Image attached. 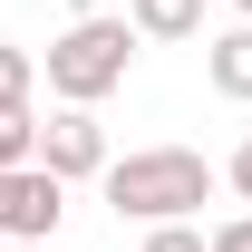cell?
<instances>
[{
  "mask_svg": "<svg viewBox=\"0 0 252 252\" xmlns=\"http://www.w3.org/2000/svg\"><path fill=\"white\" fill-rule=\"evenodd\" d=\"M136 252H204V223H146V243H136Z\"/></svg>",
  "mask_w": 252,
  "mask_h": 252,
  "instance_id": "8",
  "label": "cell"
},
{
  "mask_svg": "<svg viewBox=\"0 0 252 252\" xmlns=\"http://www.w3.org/2000/svg\"><path fill=\"white\" fill-rule=\"evenodd\" d=\"M223 185H233V194H243V204H252V136H243V146H233V165H223Z\"/></svg>",
  "mask_w": 252,
  "mask_h": 252,
  "instance_id": "11",
  "label": "cell"
},
{
  "mask_svg": "<svg viewBox=\"0 0 252 252\" xmlns=\"http://www.w3.org/2000/svg\"><path fill=\"white\" fill-rule=\"evenodd\" d=\"M39 88V59L30 49H10V39H0V97H30Z\"/></svg>",
  "mask_w": 252,
  "mask_h": 252,
  "instance_id": "9",
  "label": "cell"
},
{
  "mask_svg": "<svg viewBox=\"0 0 252 252\" xmlns=\"http://www.w3.org/2000/svg\"><path fill=\"white\" fill-rule=\"evenodd\" d=\"M10 252H59V243H10Z\"/></svg>",
  "mask_w": 252,
  "mask_h": 252,
  "instance_id": "12",
  "label": "cell"
},
{
  "mask_svg": "<svg viewBox=\"0 0 252 252\" xmlns=\"http://www.w3.org/2000/svg\"><path fill=\"white\" fill-rule=\"evenodd\" d=\"M97 185H107V204H117V223H185L214 204V165L194 156V146H136V156H107L97 165Z\"/></svg>",
  "mask_w": 252,
  "mask_h": 252,
  "instance_id": "1",
  "label": "cell"
},
{
  "mask_svg": "<svg viewBox=\"0 0 252 252\" xmlns=\"http://www.w3.org/2000/svg\"><path fill=\"white\" fill-rule=\"evenodd\" d=\"M136 49L146 39L126 30V20H107V10H88V20H68L59 39H49V97L59 107H97V97H117L126 88V68H136Z\"/></svg>",
  "mask_w": 252,
  "mask_h": 252,
  "instance_id": "2",
  "label": "cell"
},
{
  "mask_svg": "<svg viewBox=\"0 0 252 252\" xmlns=\"http://www.w3.org/2000/svg\"><path fill=\"white\" fill-rule=\"evenodd\" d=\"M233 10H243V20H252V0H233Z\"/></svg>",
  "mask_w": 252,
  "mask_h": 252,
  "instance_id": "13",
  "label": "cell"
},
{
  "mask_svg": "<svg viewBox=\"0 0 252 252\" xmlns=\"http://www.w3.org/2000/svg\"><path fill=\"white\" fill-rule=\"evenodd\" d=\"M59 214H68V185L49 165H0V233L10 243H59Z\"/></svg>",
  "mask_w": 252,
  "mask_h": 252,
  "instance_id": "3",
  "label": "cell"
},
{
  "mask_svg": "<svg viewBox=\"0 0 252 252\" xmlns=\"http://www.w3.org/2000/svg\"><path fill=\"white\" fill-rule=\"evenodd\" d=\"M204 252H252V214H233V223H214V233H204Z\"/></svg>",
  "mask_w": 252,
  "mask_h": 252,
  "instance_id": "10",
  "label": "cell"
},
{
  "mask_svg": "<svg viewBox=\"0 0 252 252\" xmlns=\"http://www.w3.org/2000/svg\"><path fill=\"white\" fill-rule=\"evenodd\" d=\"M59 185H88L97 165H107V126H97V107H59V117L39 126V146H30Z\"/></svg>",
  "mask_w": 252,
  "mask_h": 252,
  "instance_id": "4",
  "label": "cell"
},
{
  "mask_svg": "<svg viewBox=\"0 0 252 252\" xmlns=\"http://www.w3.org/2000/svg\"><path fill=\"white\" fill-rule=\"evenodd\" d=\"M39 146V117H30V97H0V165H30Z\"/></svg>",
  "mask_w": 252,
  "mask_h": 252,
  "instance_id": "7",
  "label": "cell"
},
{
  "mask_svg": "<svg viewBox=\"0 0 252 252\" xmlns=\"http://www.w3.org/2000/svg\"><path fill=\"white\" fill-rule=\"evenodd\" d=\"M204 78H214L233 107H252V20H233L223 39H204Z\"/></svg>",
  "mask_w": 252,
  "mask_h": 252,
  "instance_id": "5",
  "label": "cell"
},
{
  "mask_svg": "<svg viewBox=\"0 0 252 252\" xmlns=\"http://www.w3.org/2000/svg\"><path fill=\"white\" fill-rule=\"evenodd\" d=\"M126 30L136 39H194L204 30V0H126Z\"/></svg>",
  "mask_w": 252,
  "mask_h": 252,
  "instance_id": "6",
  "label": "cell"
}]
</instances>
